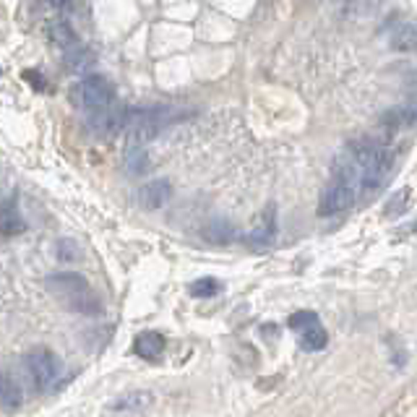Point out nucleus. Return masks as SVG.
<instances>
[{"instance_id":"obj_1","label":"nucleus","mask_w":417,"mask_h":417,"mask_svg":"<svg viewBox=\"0 0 417 417\" xmlns=\"http://www.w3.org/2000/svg\"><path fill=\"white\" fill-rule=\"evenodd\" d=\"M44 287L55 300H60L65 308L81 313V316H99L102 313V303L94 295V289L89 287L86 277L76 274V271H60V274H50L44 279Z\"/></svg>"},{"instance_id":"obj_2","label":"nucleus","mask_w":417,"mask_h":417,"mask_svg":"<svg viewBox=\"0 0 417 417\" xmlns=\"http://www.w3.org/2000/svg\"><path fill=\"white\" fill-rule=\"evenodd\" d=\"M347 149H350V154L357 160L360 170H363V191H378L386 182V178H389L391 167H394V151L371 139L352 141Z\"/></svg>"},{"instance_id":"obj_3","label":"nucleus","mask_w":417,"mask_h":417,"mask_svg":"<svg viewBox=\"0 0 417 417\" xmlns=\"http://www.w3.org/2000/svg\"><path fill=\"white\" fill-rule=\"evenodd\" d=\"M71 102L78 110H84L89 115H94L99 110L115 105V92L112 84L102 76H86L76 86H71Z\"/></svg>"},{"instance_id":"obj_4","label":"nucleus","mask_w":417,"mask_h":417,"mask_svg":"<svg viewBox=\"0 0 417 417\" xmlns=\"http://www.w3.org/2000/svg\"><path fill=\"white\" fill-rule=\"evenodd\" d=\"M164 123H167V110H128V120L123 130L128 146H146L160 136Z\"/></svg>"},{"instance_id":"obj_5","label":"nucleus","mask_w":417,"mask_h":417,"mask_svg":"<svg viewBox=\"0 0 417 417\" xmlns=\"http://www.w3.org/2000/svg\"><path fill=\"white\" fill-rule=\"evenodd\" d=\"M24 368H26V373L32 378V384L37 391H44V389H50V386L58 381V375H60V357L53 352V350H47V347H34L29 352L24 355Z\"/></svg>"},{"instance_id":"obj_6","label":"nucleus","mask_w":417,"mask_h":417,"mask_svg":"<svg viewBox=\"0 0 417 417\" xmlns=\"http://www.w3.org/2000/svg\"><path fill=\"white\" fill-rule=\"evenodd\" d=\"M355 196H357V188L347 185L342 180H334L326 185V191L321 193V201H318V216H334L347 212L355 203Z\"/></svg>"},{"instance_id":"obj_7","label":"nucleus","mask_w":417,"mask_h":417,"mask_svg":"<svg viewBox=\"0 0 417 417\" xmlns=\"http://www.w3.org/2000/svg\"><path fill=\"white\" fill-rule=\"evenodd\" d=\"M126 120H128V110H123L120 105H110V108L89 115V128L94 130L96 136L112 139L120 130H126Z\"/></svg>"},{"instance_id":"obj_8","label":"nucleus","mask_w":417,"mask_h":417,"mask_svg":"<svg viewBox=\"0 0 417 417\" xmlns=\"http://www.w3.org/2000/svg\"><path fill=\"white\" fill-rule=\"evenodd\" d=\"M389 42L399 53H417V19L399 16L389 34Z\"/></svg>"},{"instance_id":"obj_9","label":"nucleus","mask_w":417,"mask_h":417,"mask_svg":"<svg viewBox=\"0 0 417 417\" xmlns=\"http://www.w3.org/2000/svg\"><path fill=\"white\" fill-rule=\"evenodd\" d=\"M170 193H172V188L167 180H149L139 191V201L144 209L154 212V209H162L164 203L170 201Z\"/></svg>"},{"instance_id":"obj_10","label":"nucleus","mask_w":417,"mask_h":417,"mask_svg":"<svg viewBox=\"0 0 417 417\" xmlns=\"http://www.w3.org/2000/svg\"><path fill=\"white\" fill-rule=\"evenodd\" d=\"M136 355L144 357V360H149V363H157L162 355H164V337L160 332H144L136 337Z\"/></svg>"},{"instance_id":"obj_11","label":"nucleus","mask_w":417,"mask_h":417,"mask_svg":"<svg viewBox=\"0 0 417 417\" xmlns=\"http://www.w3.org/2000/svg\"><path fill=\"white\" fill-rule=\"evenodd\" d=\"M381 128L386 130H405V128H412L417 123V108H391L386 110L384 115H381Z\"/></svg>"},{"instance_id":"obj_12","label":"nucleus","mask_w":417,"mask_h":417,"mask_svg":"<svg viewBox=\"0 0 417 417\" xmlns=\"http://www.w3.org/2000/svg\"><path fill=\"white\" fill-rule=\"evenodd\" d=\"M274 237H277V209L269 206L266 212L261 214V219H258V225L250 230V243H256V246H269Z\"/></svg>"},{"instance_id":"obj_13","label":"nucleus","mask_w":417,"mask_h":417,"mask_svg":"<svg viewBox=\"0 0 417 417\" xmlns=\"http://www.w3.org/2000/svg\"><path fill=\"white\" fill-rule=\"evenodd\" d=\"M94 60L96 55L89 50V47H84V44H76V47H71V50H65L63 55V63L65 68L71 71V74H86L89 68H94Z\"/></svg>"},{"instance_id":"obj_14","label":"nucleus","mask_w":417,"mask_h":417,"mask_svg":"<svg viewBox=\"0 0 417 417\" xmlns=\"http://www.w3.org/2000/svg\"><path fill=\"white\" fill-rule=\"evenodd\" d=\"M0 399H3V409H6V412H16V409L24 405L22 386L13 381V375L8 373V371H3V391H0Z\"/></svg>"},{"instance_id":"obj_15","label":"nucleus","mask_w":417,"mask_h":417,"mask_svg":"<svg viewBox=\"0 0 417 417\" xmlns=\"http://www.w3.org/2000/svg\"><path fill=\"white\" fill-rule=\"evenodd\" d=\"M235 227L230 225L227 219H212L209 225L203 227V237L209 243H216V246H225V243H232L235 240Z\"/></svg>"},{"instance_id":"obj_16","label":"nucleus","mask_w":417,"mask_h":417,"mask_svg":"<svg viewBox=\"0 0 417 417\" xmlns=\"http://www.w3.org/2000/svg\"><path fill=\"white\" fill-rule=\"evenodd\" d=\"M151 405V394L146 391H128V394H123L120 399L112 402V409L115 412H141V409H146Z\"/></svg>"},{"instance_id":"obj_17","label":"nucleus","mask_w":417,"mask_h":417,"mask_svg":"<svg viewBox=\"0 0 417 417\" xmlns=\"http://www.w3.org/2000/svg\"><path fill=\"white\" fill-rule=\"evenodd\" d=\"M26 225H24V216L19 214V209H16V203L11 198H6L3 203V237H13L24 232Z\"/></svg>"},{"instance_id":"obj_18","label":"nucleus","mask_w":417,"mask_h":417,"mask_svg":"<svg viewBox=\"0 0 417 417\" xmlns=\"http://www.w3.org/2000/svg\"><path fill=\"white\" fill-rule=\"evenodd\" d=\"M47 40L55 44V47H60V50H71V47H76V34L74 29L68 26L65 22H53L50 26H47Z\"/></svg>"},{"instance_id":"obj_19","label":"nucleus","mask_w":417,"mask_h":417,"mask_svg":"<svg viewBox=\"0 0 417 417\" xmlns=\"http://www.w3.org/2000/svg\"><path fill=\"white\" fill-rule=\"evenodd\" d=\"M123 164L130 175H144L149 170V154L144 151V146H126L123 154Z\"/></svg>"},{"instance_id":"obj_20","label":"nucleus","mask_w":417,"mask_h":417,"mask_svg":"<svg viewBox=\"0 0 417 417\" xmlns=\"http://www.w3.org/2000/svg\"><path fill=\"white\" fill-rule=\"evenodd\" d=\"M300 344H303L305 350H313V352H321L323 347L329 344V334H326V329L321 326V321L313 323L310 329H305V332H303V337H300Z\"/></svg>"},{"instance_id":"obj_21","label":"nucleus","mask_w":417,"mask_h":417,"mask_svg":"<svg viewBox=\"0 0 417 417\" xmlns=\"http://www.w3.org/2000/svg\"><path fill=\"white\" fill-rule=\"evenodd\" d=\"M289 329H292V332H305V329H310V326H313V323H318V316H316V313H313V310H298V313H292V316H289Z\"/></svg>"},{"instance_id":"obj_22","label":"nucleus","mask_w":417,"mask_h":417,"mask_svg":"<svg viewBox=\"0 0 417 417\" xmlns=\"http://www.w3.org/2000/svg\"><path fill=\"white\" fill-rule=\"evenodd\" d=\"M219 282L216 279H198V282H193L191 284V295L193 298H212L219 292Z\"/></svg>"},{"instance_id":"obj_23","label":"nucleus","mask_w":417,"mask_h":417,"mask_svg":"<svg viewBox=\"0 0 417 417\" xmlns=\"http://www.w3.org/2000/svg\"><path fill=\"white\" fill-rule=\"evenodd\" d=\"M58 258L65 261V264H71V261L78 258V248H76L74 240H60V243H58Z\"/></svg>"},{"instance_id":"obj_24","label":"nucleus","mask_w":417,"mask_h":417,"mask_svg":"<svg viewBox=\"0 0 417 417\" xmlns=\"http://www.w3.org/2000/svg\"><path fill=\"white\" fill-rule=\"evenodd\" d=\"M24 81H29L37 92H44V89H47V78H44L42 74H37V71H24Z\"/></svg>"}]
</instances>
